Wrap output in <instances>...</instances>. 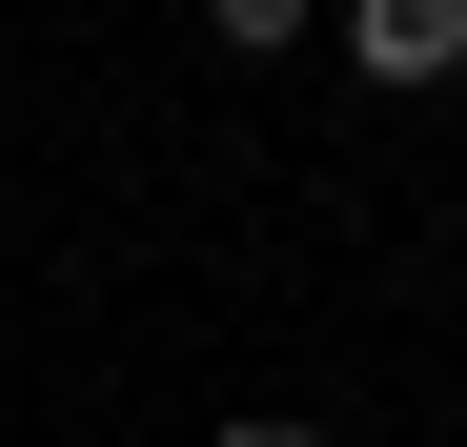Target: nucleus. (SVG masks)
Wrapping results in <instances>:
<instances>
[{"mask_svg":"<svg viewBox=\"0 0 467 447\" xmlns=\"http://www.w3.org/2000/svg\"><path fill=\"white\" fill-rule=\"evenodd\" d=\"M326 21H346V61H366L386 102H427L447 61H467V0H326Z\"/></svg>","mask_w":467,"mask_h":447,"instance_id":"1","label":"nucleus"},{"mask_svg":"<svg viewBox=\"0 0 467 447\" xmlns=\"http://www.w3.org/2000/svg\"><path fill=\"white\" fill-rule=\"evenodd\" d=\"M305 21H326V0H203V41H223V61H285Z\"/></svg>","mask_w":467,"mask_h":447,"instance_id":"2","label":"nucleus"},{"mask_svg":"<svg viewBox=\"0 0 467 447\" xmlns=\"http://www.w3.org/2000/svg\"><path fill=\"white\" fill-rule=\"evenodd\" d=\"M223 447H346V427H305V407H244V427H223Z\"/></svg>","mask_w":467,"mask_h":447,"instance_id":"3","label":"nucleus"}]
</instances>
